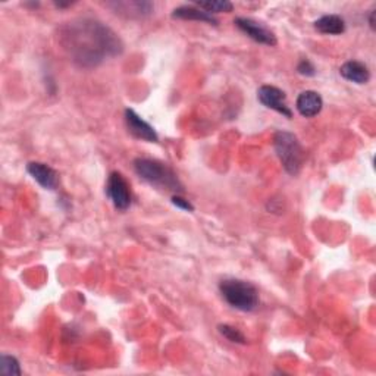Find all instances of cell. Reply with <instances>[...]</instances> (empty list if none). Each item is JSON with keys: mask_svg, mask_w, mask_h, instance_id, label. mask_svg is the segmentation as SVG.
Listing matches in <instances>:
<instances>
[{"mask_svg": "<svg viewBox=\"0 0 376 376\" xmlns=\"http://www.w3.org/2000/svg\"><path fill=\"white\" fill-rule=\"evenodd\" d=\"M274 147L287 174L297 177L305 162V152L298 138L293 133L278 131L274 135Z\"/></svg>", "mask_w": 376, "mask_h": 376, "instance_id": "277c9868", "label": "cell"}, {"mask_svg": "<svg viewBox=\"0 0 376 376\" xmlns=\"http://www.w3.org/2000/svg\"><path fill=\"white\" fill-rule=\"evenodd\" d=\"M172 18L177 19H187V21H200V23H206L210 25H218V19L213 15L208 14L206 10L197 8L196 5H184L175 8L172 12Z\"/></svg>", "mask_w": 376, "mask_h": 376, "instance_id": "7c38bea8", "label": "cell"}, {"mask_svg": "<svg viewBox=\"0 0 376 376\" xmlns=\"http://www.w3.org/2000/svg\"><path fill=\"white\" fill-rule=\"evenodd\" d=\"M170 201L172 205H174L175 208L184 210V212H195V206L191 205V201L186 197H182L181 195H174L170 197Z\"/></svg>", "mask_w": 376, "mask_h": 376, "instance_id": "d6986e66", "label": "cell"}, {"mask_svg": "<svg viewBox=\"0 0 376 376\" xmlns=\"http://www.w3.org/2000/svg\"><path fill=\"white\" fill-rule=\"evenodd\" d=\"M340 74L344 80L354 84H368L371 80V71L368 65L359 60H349L340 68Z\"/></svg>", "mask_w": 376, "mask_h": 376, "instance_id": "8fae6325", "label": "cell"}, {"mask_svg": "<svg viewBox=\"0 0 376 376\" xmlns=\"http://www.w3.org/2000/svg\"><path fill=\"white\" fill-rule=\"evenodd\" d=\"M197 8L206 10L208 14H221V12H231L234 5L228 0H214V2H197L195 3Z\"/></svg>", "mask_w": 376, "mask_h": 376, "instance_id": "9a60e30c", "label": "cell"}, {"mask_svg": "<svg viewBox=\"0 0 376 376\" xmlns=\"http://www.w3.org/2000/svg\"><path fill=\"white\" fill-rule=\"evenodd\" d=\"M218 331H219L221 335H223L225 338H227L231 342H234V344H245L247 342L243 332L237 328L228 325V324H221L218 327Z\"/></svg>", "mask_w": 376, "mask_h": 376, "instance_id": "e0dca14e", "label": "cell"}, {"mask_svg": "<svg viewBox=\"0 0 376 376\" xmlns=\"http://www.w3.org/2000/svg\"><path fill=\"white\" fill-rule=\"evenodd\" d=\"M219 293L222 298L232 309L240 311H253L261 303L257 288L244 279L225 278L219 283Z\"/></svg>", "mask_w": 376, "mask_h": 376, "instance_id": "3957f363", "label": "cell"}, {"mask_svg": "<svg viewBox=\"0 0 376 376\" xmlns=\"http://www.w3.org/2000/svg\"><path fill=\"white\" fill-rule=\"evenodd\" d=\"M58 40L75 65L89 69L124 52V43L115 31L91 18H80L62 25Z\"/></svg>", "mask_w": 376, "mask_h": 376, "instance_id": "6da1fadb", "label": "cell"}, {"mask_svg": "<svg viewBox=\"0 0 376 376\" xmlns=\"http://www.w3.org/2000/svg\"><path fill=\"white\" fill-rule=\"evenodd\" d=\"M125 122L128 126V131H130L134 137L144 140L148 143H157L159 135L155 128L146 122L142 116L135 113L133 109H125Z\"/></svg>", "mask_w": 376, "mask_h": 376, "instance_id": "ba28073f", "label": "cell"}, {"mask_svg": "<svg viewBox=\"0 0 376 376\" xmlns=\"http://www.w3.org/2000/svg\"><path fill=\"white\" fill-rule=\"evenodd\" d=\"M0 372L5 376H19L23 373L18 359L9 356V354H3L2 359H0Z\"/></svg>", "mask_w": 376, "mask_h": 376, "instance_id": "2e32d148", "label": "cell"}, {"mask_svg": "<svg viewBox=\"0 0 376 376\" xmlns=\"http://www.w3.org/2000/svg\"><path fill=\"white\" fill-rule=\"evenodd\" d=\"M297 72L303 77H315L316 75V68L313 63H311L309 59H302L297 65Z\"/></svg>", "mask_w": 376, "mask_h": 376, "instance_id": "ac0fdd59", "label": "cell"}, {"mask_svg": "<svg viewBox=\"0 0 376 376\" xmlns=\"http://www.w3.org/2000/svg\"><path fill=\"white\" fill-rule=\"evenodd\" d=\"M257 99L267 109L281 113L283 116L288 118V120L293 118V111L287 104V94L281 89L275 87V85H262V87H259V90H257Z\"/></svg>", "mask_w": 376, "mask_h": 376, "instance_id": "52a82bcc", "label": "cell"}, {"mask_svg": "<svg viewBox=\"0 0 376 376\" xmlns=\"http://www.w3.org/2000/svg\"><path fill=\"white\" fill-rule=\"evenodd\" d=\"M27 172L45 190H56L59 186V174L46 164L30 162L27 165Z\"/></svg>", "mask_w": 376, "mask_h": 376, "instance_id": "9c48e42d", "label": "cell"}, {"mask_svg": "<svg viewBox=\"0 0 376 376\" xmlns=\"http://www.w3.org/2000/svg\"><path fill=\"white\" fill-rule=\"evenodd\" d=\"M234 24L247 37H250L256 43H261V45L266 46H276L278 40L275 33L263 23H259V21H254L252 18H237L234 21Z\"/></svg>", "mask_w": 376, "mask_h": 376, "instance_id": "8992f818", "label": "cell"}, {"mask_svg": "<svg viewBox=\"0 0 376 376\" xmlns=\"http://www.w3.org/2000/svg\"><path fill=\"white\" fill-rule=\"evenodd\" d=\"M134 170L135 174L148 182L150 186H153L160 190H166L174 192V195H179L182 190V184L179 182L178 177L174 170H172L168 165L159 162L156 159L148 157H138L134 160Z\"/></svg>", "mask_w": 376, "mask_h": 376, "instance_id": "7a4b0ae2", "label": "cell"}, {"mask_svg": "<svg viewBox=\"0 0 376 376\" xmlns=\"http://www.w3.org/2000/svg\"><path fill=\"white\" fill-rule=\"evenodd\" d=\"M375 9L372 10V12H371V16H369V24H371V28L372 30H375Z\"/></svg>", "mask_w": 376, "mask_h": 376, "instance_id": "ffe728a7", "label": "cell"}, {"mask_svg": "<svg viewBox=\"0 0 376 376\" xmlns=\"http://www.w3.org/2000/svg\"><path fill=\"white\" fill-rule=\"evenodd\" d=\"M116 10V14L126 15L130 18H143L153 12V3L150 2H115L109 3Z\"/></svg>", "mask_w": 376, "mask_h": 376, "instance_id": "4fadbf2b", "label": "cell"}, {"mask_svg": "<svg viewBox=\"0 0 376 376\" xmlns=\"http://www.w3.org/2000/svg\"><path fill=\"white\" fill-rule=\"evenodd\" d=\"M106 195L118 210H126L131 206V187L121 172H111L106 182Z\"/></svg>", "mask_w": 376, "mask_h": 376, "instance_id": "5b68a950", "label": "cell"}, {"mask_svg": "<svg viewBox=\"0 0 376 376\" xmlns=\"http://www.w3.org/2000/svg\"><path fill=\"white\" fill-rule=\"evenodd\" d=\"M315 28L320 34L341 36L346 33V21L340 15H324L315 21Z\"/></svg>", "mask_w": 376, "mask_h": 376, "instance_id": "5bb4252c", "label": "cell"}, {"mask_svg": "<svg viewBox=\"0 0 376 376\" xmlns=\"http://www.w3.org/2000/svg\"><path fill=\"white\" fill-rule=\"evenodd\" d=\"M296 107L298 113L305 118H315L320 113L322 107H324V99L318 91L306 90L298 94Z\"/></svg>", "mask_w": 376, "mask_h": 376, "instance_id": "30bf717a", "label": "cell"}]
</instances>
